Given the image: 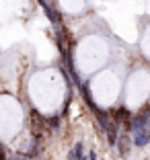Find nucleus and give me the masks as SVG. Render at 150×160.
<instances>
[{
    "mask_svg": "<svg viewBox=\"0 0 150 160\" xmlns=\"http://www.w3.org/2000/svg\"><path fill=\"white\" fill-rule=\"evenodd\" d=\"M134 146L136 148H144L150 142V129H140V132H134Z\"/></svg>",
    "mask_w": 150,
    "mask_h": 160,
    "instance_id": "nucleus-1",
    "label": "nucleus"
},
{
    "mask_svg": "<svg viewBox=\"0 0 150 160\" xmlns=\"http://www.w3.org/2000/svg\"><path fill=\"white\" fill-rule=\"evenodd\" d=\"M117 148H119V152H122V156H127V152H130V136H127V133L119 136Z\"/></svg>",
    "mask_w": 150,
    "mask_h": 160,
    "instance_id": "nucleus-2",
    "label": "nucleus"
},
{
    "mask_svg": "<svg viewBox=\"0 0 150 160\" xmlns=\"http://www.w3.org/2000/svg\"><path fill=\"white\" fill-rule=\"evenodd\" d=\"M105 132H107V142L111 144V146H115V144H117V136H119V133H117V127H115V125H109Z\"/></svg>",
    "mask_w": 150,
    "mask_h": 160,
    "instance_id": "nucleus-3",
    "label": "nucleus"
},
{
    "mask_svg": "<svg viewBox=\"0 0 150 160\" xmlns=\"http://www.w3.org/2000/svg\"><path fill=\"white\" fill-rule=\"evenodd\" d=\"M68 158H70V160H80V158H82V144H80V142H78V144H76V146L70 150Z\"/></svg>",
    "mask_w": 150,
    "mask_h": 160,
    "instance_id": "nucleus-4",
    "label": "nucleus"
},
{
    "mask_svg": "<svg viewBox=\"0 0 150 160\" xmlns=\"http://www.w3.org/2000/svg\"><path fill=\"white\" fill-rule=\"evenodd\" d=\"M45 123H47V127H49V129H56L58 125H60V117H49V119H45Z\"/></svg>",
    "mask_w": 150,
    "mask_h": 160,
    "instance_id": "nucleus-5",
    "label": "nucleus"
},
{
    "mask_svg": "<svg viewBox=\"0 0 150 160\" xmlns=\"http://www.w3.org/2000/svg\"><path fill=\"white\" fill-rule=\"evenodd\" d=\"M13 160H25V156H23V158H21V154H19V156H14Z\"/></svg>",
    "mask_w": 150,
    "mask_h": 160,
    "instance_id": "nucleus-6",
    "label": "nucleus"
},
{
    "mask_svg": "<svg viewBox=\"0 0 150 160\" xmlns=\"http://www.w3.org/2000/svg\"><path fill=\"white\" fill-rule=\"evenodd\" d=\"M80 160H86V158H85V156H82V158H80Z\"/></svg>",
    "mask_w": 150,
    "mask_h": 160,
    "instance_id": "nucleus-7",
    "label": "nucleus"
}]
</instances>
